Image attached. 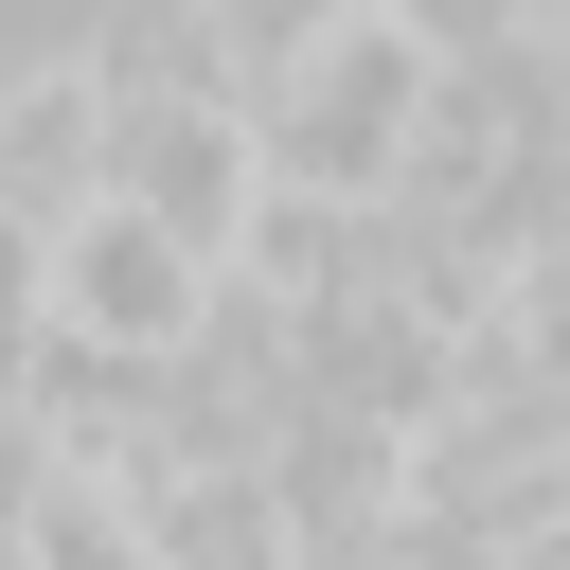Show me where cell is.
I'll list each match as a JSON object with an SVG mask.
<instances>
[{"label": "cell", "mask_w": 570, "mask_h": 570, "mask_svg": "<svg viewBox=\"0 0 570 570\" xmlns=\"http://www.w3.org/2000/svg\"><path fill=\"white\" fill-rule=\"evenodd\" d=\"M107 196H142L160 232H196L214 267L267 232V142L232 71H107Z\"/></svg>", "instance_id": "3"}, {"label": "cell", "mask_w": 570, "mask_h": 570, "mask_svg": "<svg viewBox=\"0 0 570 570\" xmlns=\"http://www.w3.org/2000/svg\"><path fill=\"white\" fill-rule=\"evenodd\" d=\"M214 303H232V267H214L196 232H160L142 196H71L53 249H36V338H71V356L178 374V356L214 338Z\"/></svg>", "instance_id": "2"}, {"label": "cell", "mask_w": 570, "mask_h": 570, "mask_svg": "<svg viewBox=\"0 0 570 570\" xmlns=\"http://www.w3.org/2000/svg\"><path fill=\"white\" fill-rule=\"evenodd\" d=\"M499 570H570V534H552V552H499Z\"/></svg>", "instance_id": "8"}, {"label": "cell", "mask_w": 570, "mask_h": 570, "mask_svg": "<svg viewBox=\"0 0 570 570\" xmlns=\"http://www.w3.org/2000/svg\"><path fill=\"white\" fill-rule=\"evenodd\" d=\"M36 499H53V428H36V392H0V552L36 534Z\"/></svg>", "instance_id": "6"}, {"label": "cell", "mask_w": 570, "mask_h": 570, "mask_svg": "<svg viewBox=\"0 0 570 570\" xmlns=\"http://www.w3.org/2000/svg\"><path fill=\"white\" fill-rule=\"evenodd\" d=\"M428 107H445V53H428L392 0L321 18L303 53L249 71L267 196H303V214H410V178H428Z\"/></svg>", "instance_id": "1"}, {"label": "cell", "mask_w": 570, "mask_h": 570, "mask_svg": "<svg viewBox=\"0 0 570 570\" xmlns=\"http://www.w3.org/2000/svg\"><path fill=\"white\" fill-rule=\"evenodd\" d=\"M36 249H53V232H36V214H0V338H18V356H36Z\"/></svg>", "instance_id": "7"}, {"label": "cell", "mask_w": 570, "mask_h": 570, "mask_svg": "<svg viewBox=\"0 0 570 570\" xmlns=\"http://www.w3.org/2000/svg\"><path fill=\"white\" fill-rule=\"evenodd\" d=\"M392 18H410V36L445 53V71H481V53H534V36L570 18V0H392Z\"/></svg>", "instance_id": "5"}, {"label": "cell", "mask_w": 570, "mask_h": 570, "mask_svg": "<svg viewBox=\"0 0 570 570\" xmlns=\"http://www.w3.org/2000/svg\"><path fill=\"white\" fill-rule=\"evenodd\" d=\"M18 374H36V356H18V338H0V392H18Z\"/></svg>", "instance_id": "9"}, {"label": "cell", "mask_w": 570, "mask_h": 570, "mask_svg": "<svg viewBox=\"0 0 570 570\" xmlns=\"http://www.w3.org/2000/svg\"><path fill=\"white\" fill-rule=\"evenodd\" d=\"M107 196V71H0V214H71Z\"/></svg>", "instance_id": "4"}]
</instances>
